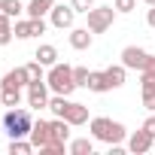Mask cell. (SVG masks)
I'll return each mask as SVG.
<instances>
[{
  "label": "cell",
  "mask_w": 155,
  "mask_h": 155,
  "mask_svg": "<svg viewBox=\"0 0 155 155\" xmlns=\"http://www.w3.org/2000/svg\"><path fill=\"white\" fill-rule=\"evenodd\" d=\"M31 128H34L31 110H25V107H9V110L3 113V131L9 134V140L31 137Z\"/></svg>",
  "instance_id": "1"
},
{
  "label": "cell",
  "mask_w": 155,
  "mask_h": 155,
  "mask_svg": "<svg viewBox=\"0 0 155 155\" xmlns=\"http://www.w3.org/2000/svg\"><path fill=\"white\" fill-rule=\"evenodd\" d=\"M88 131H91V137L94 140H101V143H122V140H128V131H125V125L122 122H113V119H107V116H97V119H88Z\"/></svg>",
  "instance_id": "2"
},
{
  "label": "cell",
  "mask_w": 155,
  "mask_h": 155,
  "mask_svg": "<svg viewBox=\"0 0 155 155\" xmlns=\"http://www.w3.org/2000/svg\"><path fill=\"white\" fill-rule=\"evenodd\" d=\"M46 82H49V88H52V94H73V88H76V79H73V67L70 64H52L49 67V73H46Z\"/></svg>",
  "instance_id": "3"
},
{
  "label": "cell",
  "mask_w": 155,
  "mask_h": 155,
  "mask_svg": "<svg viewBox=\"0 0 155 155\" xmlns=\"http://www.w3.org/2000/svg\"><path fill=\"white\" fill-rule=\"evenodd\" d=\"M85 15H88V31L91 34H104L116 21V6H91Z\"/></svg>",
  "instance_id": "4"
},
{
  "label": "cell",
  "mask_w": 155,
  "mask_h": 155,
  "mask_svg": "<svg viewBox=\"0 0 155 155\" xmlns=\"http://www.w3.org/2000/svg\"><path fill=\"white\" fill-rule=\"evenodd\" d=\"M52 88H49V82L46 79H40V82H31L28 85V107H34V110H43V107H49V94Z\"/></svg>",
  "instance_id": "5"
},
{
  "label": "cell",
  "mask_w": 155,
  "mask_h": 155,
  "mask_svg": "<svg viewBox=\"0 0 155 155\" xmlns=\"http://www.w3.org/2000/svg\"><path fill=\"white\" fill-rule=\"evenodd\" d=\"M49 21H52V28H58V31H64V28H73V21H76V9H73V3L70 6H52V12H49Z\"/></svg>",
  "instance_id": "6"
},
{
  "label": "cell",
  "mask_w": 155,
  "mask_h": 155,
  "mask_svg": "<svg viewBox=\"0 0 155 155\" xmlns=\"http://www.w3.org/2000/svg\"><path fill=\"white\" fill-rule=\"evenodd\" d=\"M146 61H149V52H143L137 46H125L122 49V64L128 70H146Z\"/></svg>",
  "instance_id": "7"
},
{
  "label": "cell",
  "mask_w": 155,
  "mask_h": 155,
  "mask_svg": "<svg viewBox=\"0 0 155 155\" xmlns=\"http://www.w3.org/2000/svg\"><path fill=\"white\" fill-rule=\"evenodd\" d=\"M31 143H34V149H43V146H49L52 143V122H46V119H37L34 122V128H31V137H28Z\"/></svg>",
  "instance_id": "8"
},
{
  "label": "cell",
  "mask_w": 155,
  "mask_h": 155,
  "mask_svg": "<svg viewBox=\"0 0 155 155\" xmlns=\"http://www.w3.org/2000/svg\"><path fill=\"white\" fill-rule=\"evenodd\" d=\"M31 79H28V70L25 67H15L3 76V82H0V91H15V88H28Z\"/></svg>",
  "instance_id": "9"
},
{
  "label": "cell",
  "mask_w": 155,
  "mask_h": 155,
  "mask_svg": "<svg viewBox=\"0 0 155 155\" xmlns=\"http://www.w3.org/2000/svg\"><path fill=\"white\" fill-rule=\"evenodd\" d=\"M152 143H155V137H152L146 128H140V131H134V134L128 137V149H131L134 155H143V152H149V149H152Z\"/></svg>",
  "instance_id": "10"
},
{
  "label": "cell",
  "mask_w": 155,
  "mask_h": 155,
  "mask_svg": "<svg viewBox=\"0 0 155 155\" xmlns=\"http://www.w3.org/2000/svg\"><path fill=\"white\" fill-rule=\"evenodd\" d=\"M70 122L67 119H61V116H55L52 119V146H67L70 143Z\"/></svg>",
  "instance_id": "11"
},
{
  "label": "cell",
  "mask_w": 155,
  "mask_h": 155,
  "mask_svg": "<svg viewBox=\"0 0 155 155\" xmlns=\"http://www.w3.org/2000/svg\"><path fill=\"white\" fill-rule=\"evenodd\" d=\"M61 119H67L73 128H76V125H85V122H88V107H85V104H76V101H70Z\"/></svg>",
  "instance_id": "12"
},
{
  "label": "cell",
  "mask_w": 155,
  "mask_h": 155,
  "mask_svg": "<svg viewBox=\"0 0 155 155\" xmlns=\"http://www.w3.org/2000/svg\"><path fill=\"white\" fill-rule=\"evenodd\" d=\"M85 88L94 91V94H107V91H113V85H110V79H107V70H91Z\"/></svg>",
  "instance_id": "13"
},
{
  "label": "cell",
  "mask_w": 155,
  "mask_h": 155,
  "mask_svg": "<svg viewBox=\"0 0 155 155\" xmlns=\"http://www.w3.org/2000/svg\"><path fill=\"white\" fill-rule=\"evenodd\" d=\"M91 40H94V34L88 31V28H70V46L73 49H88L91 46Z\"/></svg>",
  "instance_id": "14"
},
{
  "label": "cell",
  "mask_w": 155,
  "mask_h": 155,
  "mask_svg": "<svg viewBox=\"0 0 155 155\" xmlns=\"http://www.w3.org/2000/svg\"><path fill=\"white\" fill-rule=\"evenodd\" d=\"M52 6H55V0H31L25 6V12H28V18H43L52 12Z\"/></svg>",
  "instance_id": "15"
},
{
  "label": "cell",
  "mask_w": 155,
  "mask_h": 155,
  "mask_svg": "<svg viewBox=\"0 0 155 155\" xmlns=\"http://www.w3.org/2000/svg\"><path fill=\"white\" fill-rule=\"evenodd\" d=\"M34 58H37L43 67H52V64H58V49H55L52 43H43V46L34 52Z\"/></svg>",
  "instance_id": "16"
},
{
  "label": "cell",
  "mask_w": 155,
  "mask_h": 155,
  "mask_svg": "<svg viewBox=\"0 0 155 155\" xmlns=\"http://www.w3.org/2000/svg\"><path fill=\"white\" fill-rule=\"evenodd\" d=\"M91 149H94V140H88V137H79V140H70L67 143V152L70 155H91Z\"/></svg>",
  "instance_id": "17"
},
{
  "label": "cell",
  "mask_w": 155,
  "mask_h": 155,
  "mask_svg": "<svg viewBox=\"0 0 155 155\" xmlns=\"http://www.w3.org/2000/svg\"><path fill=\"white\" fill-rule=\"evenodd\" d=\"M125 73H128L125 64H113V67H107V79H110L113 88H122V85H125Z\"/></svg>",
  "instance_id": "18"
},
{
  "label": "cell",
  "mask_w": 155,
  "mask_h": 155,
  "mask_svg": "<svg viewBox=\"0 0 155 155\" xmlns=\"http://www.w3.org/2000/svg\"><path fill=\"white\" fill-rule=\"evenodd\" d=\"M12 37H15V31H12V18H9L6 12H0V46H9Z\"/></svg>",
  "instance_id": "19"
},
{
  "label": "cell",
  "mask_w": 155,
  "mask_h": 155,
  "mask_svg": "<svg viewBox=\"0 0 155 155\" xmlns=\"http://www.w3.org/2000/svg\"><path fill=\"white\" fill-rule=\"evenodd\" d=\"M12 31H15V40H31V37H37V34H34V18H25V21L15 18Z\"/></svg>",
  "instance_id": "20"
},
{
  "label": "cell",
  "mask_w": 155,
  "mask_h": 155,
  "mask_svg": "<svg viewBox=\"0 0 155 155\" xmlns=\"http://www.w3.org/2000/svg\"><path fill=\"white\" fill-rule=\"evenodd\" d=\"M34 152V143L18 137V140H9V155H31Z\"/></svg>",
  "instance_id": "21"
},
{
  "label": "cell",
  "mask_w": 155,
  "mask_h": 155,
  "mask_svg": "<svg viewBox=\"0 0 155 155\" xmlns=\"http://www.w3.org/2000/svg\"><path fill=\"white\" fill-rule=\"evenodd\" d=\"M25 70H28V79L31 82H40V79H46V73H43V64L34 58L31 64H25Z\"/></svg>",
  "instance_id": "22"
},
{
  "label": "cell",
  "mask_w": 155,
  "mask_h": 155,
  "mask_svg": "<svg viewBox=\"0 0 155 155\" xmlns=\"http://www.w3.org/2000/svg\"><path fill=\"white\" fill-rule=\"evenodd\" d=\"M0 104H3V107H18V104H21V88H15V91H0Z\"/></svg>",
  "instance_id": "23"
},
{
  "label": "cell",
  "mask_w": 155,
  "mask_h": 155,
  "mask_svg": "<svg viewBox=\"0 0 155 155\" xmlns=\"http://www.w3.org/2000/svg\"><path fill=\"white\" fill-rule=\"evenodd\" d=\"M3 12H6L9 18H18V15L25 12V6H21V0H3Z\"/></svg>",
  "instance_id": "24"
},
{
  "label": "cell",
  "mask_w": 155,
  "mask_h": 155,
  "mask_svg": "<svg viewBox=\"0 0 155 155\" xmlns=\"http://www.w3.org/2000/svg\"><path fill=\"white\" fill-rule=\"evenodd\" d=\"M88 67H73V79H76V88H85L88 85Z\"/></svg>",
  "instance_id": "25"
},
{
  "label": "cell",
  "mask_w": 155,
  "mask_h": 155,
  "mask_svg": "<svg viewBox=\"0 0 155 155\" xmlns=\"http://www.w3.org/2000/svg\"><path fill=\"white\" fill-rule=\"evenodd\" d=\"M140 88H155V70H143L140 73Z\"/></svg>",
  "instance_id": "26"
},
{
  "label": "cell",
  "mask_w": 155,
  "mask_h": 155,
  "mask_svg": "<svg viewBox=\"0 0 155 155\" xmlns=\"http://www.w3.org/2000/svg\"><path fill=\"white\" fill-rule=\"evenodd\" d=\"M143 107L149 113H155V88H143Z\"/></svg>",
  "instance_id": "27"
},
{
  "label": "cell",
  "mask_w": 155,
  "mask_h": 155,
  "mask_svg": "<svg viewBox=\"0 0 155 155\" xmlns=\"http://www.w3.org/2000/svg\"><path fill=\"white\" fill-rule=\"evenodd\" d=\"M113 6H116V12H131V9L137 6V0H116Z\"/></svg>",
  "instance_id": "28"
},
{
  "label": "cell",
  "mask_w": 155,
  "mask_h": 155,
  "mask_svg": "<svg viewBox=\"0 0 155 155\" xmlns=\"http://www.w3.org/2000/svg\"><path fill=\"white\" fill-rule=\"evenodd\" d=\"M70 3H73L76 12H88V9L94 6V0H70Z\"/></svg>",
  "instance_id": "29"
},
{
  "label": "cell",
  "mask_w": 155,
  "mask_h": 155,
  "mask_svg": "<svg viewBox=\"0 0 155 155\" xmlns=\"http://www.w3.org/2000/svg\"><path fill=\"white\" fill-rule=\"evenodd\" d=\"M34 34H46V18H34Z\"/></svg>",
  "instance_id": "30"
},
{
  "label": "cell",
  "mask_w": 155,
  "mask_h": 155,
  "mask_svg": "<svg viewBox=\"0 0 155 155\" xmlns=\"http://www.w3.org/2000/svg\"><path fill=\"white\" fill-rule=\"evenodd\" d=\"M140 128H146V131H149V134L155 137V113H152V116H149V119H146V122H143Z\"/></svg>",
  "instance_id": "31"
},
{
  "label": "cell",
  "mask_w": 155,
  "mask_h": 155,
  "mask_svg": "<svg viewBox=\"0 0 155 155\" xmlns=\"http://www.w3.org/2000/svg\"><path fill=\"white\" fill-rule=\"evenodd\" d=\"M146 25L155 28V6H149V12H146Z\"/></svg>",
  "instance_id": "32"
},
{
  "label": "cell",
  "mask_w": 155,
  "mask_h": 155,
  "mask_svg": "<svg viewBox=\"0 0 155 155\" xmlns=\"http://www.w3.org/2000/svg\"><path fill=\"white\" fill-rule=\"evenodd\" d=\"M146 70H155V55H149V61H146ZM143 73V70H140Z\"/></svg>",
  "instance_id": "33"
},
{
  "label": "cell",
  "mask_w": 155,
  "mask_h": 155,
  "mask_svg": "<svg viewBox=\"0 0 155 155\" xmlns=\"http://www.w3.org/2000/svg\"><path fill=\"white\" fill-rule=\"evenodd\" d=\"M143 3H146V6H155V0H143Z\"/></svg>",
  "instance_id": "34"
},
{
  "label": "cell",
  "mask_w": 155,
  "mask_h": 155,
  "mask_svg": "<svg viewBox=\"0 0 155 155\" xmlns=\"http://www.w3.org/2000/svg\"><path fill=\"white\" fill-rule=\"evenodd\" d=\"M0 12H3V0H0Z\"/></svg>",
  "instance_id": "35"
},
{
  "label": "cell",
  "mask_w": 155,
  "mask_h": 155,
  "mask_svg": "<svg viewBox=\"0 0 155 155\" xmlns=\"http://www.w3.org/2000/svg\"><path fill=\"white\" fill-rule=\"evenodd\" d=\"M152 149H155V143H152Z\"/></svg>",
  "instance_id": "36"
}]
</instances>
